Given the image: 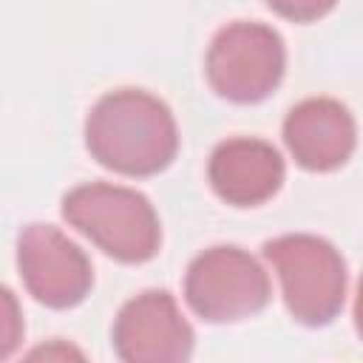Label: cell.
<instances>
[{
    "label": "cell",
    "mask_w": 363,
    "mask_h": 363,
    "mask_svg": "<svg viewBox=\"0 0 363 363\" xmlns=\"http://www.w3.org/2000/svg\"><path fill=\"white\" fill-rule=\"evenodd\" d=\"M91 156L122 176H156L179 150V130L170 108L139 88H119L96 99L85 119Z\"/></svg>",
    "instance_id": "6da1fadb"
},
{
    "label": "cell",
    "mask_w": 363,
    "mask_h": 363,
    "mask_svg": "<svg viewBox=\"0 0 363 363\" xmlns=\"http://www.w3.org/2000/svg\"><path fill=\"white\" fill-rule=\"evenodd\" d=\"M62 218L122 264H145L162 247L153 204L130 187L108 182L79 184L62 196Z\"/></svg>",
    "instance_id": "7a4b0ae2"
},
{
    "label": "cell",
    "mask_w": 363,
    "mask_h": 363,
    "mask_svg": "<svg viewBox=\"0 0 363 363\" xmlns=\"http://www.w3.org/2000/svg\"><path fill=\"white\" fill-rule=\"evenodd\" d=\"M267 261L275 267L289 315L303 326L332 323L346 303V261L318 235L289 233L264 244Z\"/></svg>",
    "instance_id": "3957f363"
},
{
    "label": "cell",
    "mask_w": 363,
    "mask_h": 363,
    "mask_svg": "<svg viewBox=\"0 0 363 363\" xmlns=\"http://www.w3.org/2000/svg\"><path fill=\"white\" fill-rule=\"evenodd\" d=\"M286 68L284 40L275 28L252 20H235L224 26L204 60L210 88L238 105L267 99Z\"/></svg>",
    "instance_id": "277c9868"
},
{
    "label": "cell",
    "mask_w": 363,
    "mask_h": 363,
    "mask_svg": "<svg viewBox=\"0 0 363 363\" xmlns=\"http://www.w3.org/2000/svg\"><path fill=\"white\" fill-rule=\"evenodd\" d=\"M184 301L207 323H235L269 303V278L241 247H210L187 267Z\"/></svg>",
    "instance_id": "5b68a950"
},
{
    "label": "cell",
    "mask_w": 363,
    "mask_h": 363,
    "mask_svg": "<svg viewBox=\"0 0 363 363\" xmlns=\"http://www.w3.org/2000/svg\"><path fill=\"white\" fill-rule=\"evenodd\" d=\"M17 269L28 295L48 309H71L94 286L88 255L54 224L23 227L17 238Z\"/></svg>",
    "instance_id": "8992f818"
},
{
    "label": "cell",
    "mask_w": 363,
    "mask_h": 363,
    "mask_svg": "<svg viewBox=\"0 0 363 363\" xmlns=\"http://www.w3.org/2000/svg\"><path fill=\"white\" fill-rule=\"evenodd\" d=\"M111 343L125 363H182L193 352V329L170 292L147 289L119 309Z\"/></svg>",
    "instance_id": "52a82bcc"
},
{
    "label": "cell",
    "mask_w": 363,
    "mask_h": 363,
    "mask_svg": "<svg viewBox=\"0 0 363 363\" xmlns=\"http://www.w3.org/2000/svg\"><path fill=\"white\" fill-rule=\"evenodd\" d=\"M284 142L303 170L326 173L349 162L357 128L346 105L329 96L298 102L284 119Z\"/></svg>",
    "instance_id": "ba28073f"
},
{
    "label": "cell",
    "mask_w": 363,
    "mask_h": 363,
    "mask_svg": "<svg viewBox=\"0 0 363 363\" xmlns=\"http://www.w3.org/2000/svg\"><path fill=\"white\" fill-rule=\"evenodd\" d=\"M207 179L221 201L233 207H258L281 190L284 159L264 139L233 136L210 153Z\"/></svg>",
    "instance_id": "9c48e42d"
},
{
    "label": "cell",
    "mask_w": 363,
    "mask_h": 363,
    "mask_svg": "<svg viewBox=\"0 0 363 363\" xmlns=\"http://www.w3.org/2000/svg\"><path fill=\"white\" fill-rule=\"evenodd\" d=\"M23 309L17 295L0 284V360L11 357L23 340Z\"/></svg>",
    "instance_id": "30bf717a"
},
{
    "label": "cell",
    "mask_w": 363,
    "mask_h": 363,
    "mask_svg": "<svg viewBox=\"0 0 363 363\" xmlns=\"http://www.w3.org/2000/svg\"><path fill=\"white\" fill-rule=\"evenodd\" d=\"M337 0H267V6L292 23H312L323 14H329L335 9Z\"/></svg>",
    "instance_id": "8fae6325"
}]
</instances>
